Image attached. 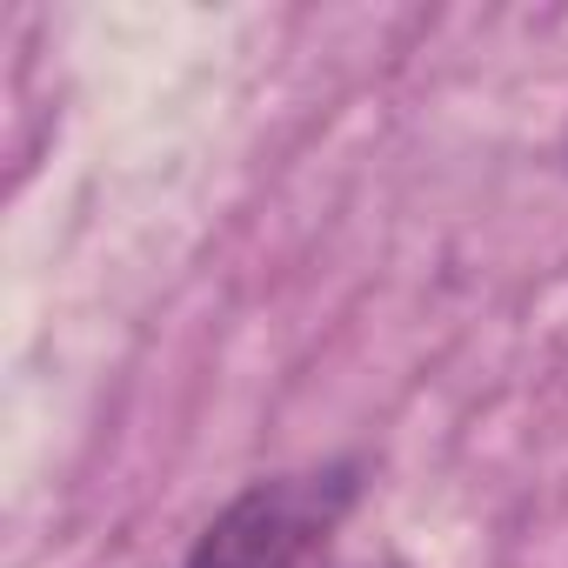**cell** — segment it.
Listing matches in <instances>:
<instances>
[{
  "instance_id": "cell-1",
  "label": "cell",
  "mask_w": 568,
  "mask_h": 568,
  "mask_svg": "<svg viewBox=\"0 0 568 568\" xmlns=\"http://www.w3.org/2000/svg\"><path fill=\"white\" fill-rule=\"evenodd\" d=\"M355 508V468H308L241 488L187 548V568H302Z\"/></svg>"
},
{
  "instance_id": "cell-2",
  "label": "cell",
  "mask_w": 568,
  "mask_h": 568,
  "mask_svg": "<svg viewBox=\"0 0 568 568\" xmlns=\"http://www.w3.org/2000/svg\"><path fill=\"white\" fill-rule=\"evenodd\" d=\"M362 568H402V561H362Z\"/></svg>"
}]
</instances>
